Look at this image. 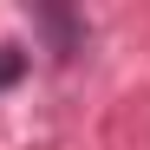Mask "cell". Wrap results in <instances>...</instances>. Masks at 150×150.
<instances>
[{
  "mask_svg": "<svg viewBox=\"0 0 150 150\" xmlns=\"http://www.w3.org/2000/svg\"><path fill=\"white\" fill-rule=\"evenodd\" d=\"M39 26L59 39V52H72V46H79V33H85V26H79L72 13H39Z\"/></svg>",
  "mask_w": 150,
  "mask_h": 150,
  "instance_id": "6da1fadb",
  "label": "cell"
},
{
  "mask_svg": "<svg viewBox=\"0 0 150 150\" xmlns=\"http://www.w3.org/2000/svg\"><path fill=\"white\" fill-rule=\"evenodd\" d=\"M20 79H26V52L20 46H0V91H13Z\"/></svg>",
  "mask_w": 150,
  "mask_h": 150,
  "instance_id": "7a4b0ae2",
  "label": "cell"
}]
</instances>
